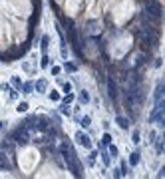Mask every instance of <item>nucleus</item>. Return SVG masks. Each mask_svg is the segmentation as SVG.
<instances>
[{"label":"nucleus","instance_id":"nucleus-1","mask_svg":"<svg viewBox=\"0 0 165 179\" xmlns=\"http://www.w3.org/2000/svg\"><path fill=\"white\" fill-rule=\"evenodd\" d=\"M10 139H14L18 145H26V143L30 141V131H28L24 125H20L18 129H14V131L10 134Z\"/></svg>","mask_w":165,"mask_h":179},{"label":"nucleus","instance_id":"nucleus-2","mask_svg":"<svg viewBox=\"0 0 165 179\" xmlns=\"http://www.w3.org/2000/svg\"><path fill=\"white\" fill-rule=\"evenodd\" d=\"M145 14L153 20H161V4L157 0H147V8H145Z\"/></svg>","mask_w":165,"mask_h":179},{"label":"nucleus","instance_id":"nucleus-3","mask_svg":"<svg viewBox=\"0 0 165 179\" xmlns=\"http://www.w3.org/2000/svg\"><path fill=\"white\" fill-rule=\"evenodd\" d=\"M108 96H110L111 101H115L120 98V90H117V84L113 78H108Z\"/></svg>","mask_w":165,"mask_h":179},{"label":"nucleus","instance_id":"nucleus-4","mask_svg":"<svg viewBox=\"0 0 165 179\" xmlns=\"http://www.w3.org/2000/svg\"><path fill=\"white\" fill-rule=\"evenodd\" d=\"M76 141L80 143V145H84L86 149H92V141H89V137L84 134V131H78L76 134Z\"/></svg>","mask_w":165,"mask_h":179},{"label":"nucleus","instance_id":"nucleus-5","mask_svg":"<svg viewBox=\"0 0 165 179\" xmlns=\"http://www.w3.org/2000/svg\"><path fill=\"white\" fill-rule=\"evenodd\" d=\"M115 123H117V125H120L121 129H129V117H125V115H117V117H115Z\"/></svg>","mask_w":165,"mask_h":179},{"label":"nucleus","instance_id":"nucleus-6","mask_svg":"<svg viewBox=\"0 0 165 179\" xmlns=\"http://www.w3.org/2000/svg\"><path fill=\"white\" fill-rule=\"evenodd\" d=\"M34 88H36L38 94H44L46 90H48V82H46V80H38V82L34 84Z\"/></svg>","mask_w":165,"mask_h":179},{"label":"nucleus","instance_id":"nucleus-7","mask_svg":"<svg viewBox=\"0 0 165 179\" xmlns=\"http://www.w3.org/2000/svg\"><path fill=\"white\" fill-rule=\"evenodd\" d=\"M161 92H163V82H157V86H155V106L161 103Z\"/></svg>","mask_w":165,"mask_h":179},{"label":"nucleus","instance_id":"nucleus-8","mask_svg":"<svg viewBox=\"0 0 165 179\" xmlns=\"http://www.w3.org/2000/svg\"><path fill=\"white\" fill-rule=\"evenodd\" d=\"M10 169V163H8V157H6V153H0V169Z\"/></svg>","mask_w":165,"mask_h":179},{"label":"nucleus","instance_id":"nucleus-9","mask_svg":"<svg viewBox=\"0 0 165 179\" xmlns=\"http://www.w3.org/2000/svg\"><path fill=\"white\" fill-rule=\"evenodd\" d=\"M78 100L82 101V103H88V101H89V94L86 92V90H82V92H80V96H78Z\"/></svg>","mask_w":165,"mask_h":179},{"label":"nucleus","instance_id":"nucleus-10","mask_svg":"<svg viewBox=\"0 0 165 179\" xmlns=\"http://www.w3.org/2000/svg\"><path fill=\"white\" fill-rule=\"evenodd\" d=\"M137 163H139V153H137V151H133L131 155H129V165H137Z\"/></svg>","mask_w":165,"mask_h":179},{"label":"nucleus","instance_id":"nucleus-11","mask_svg":"<svg viewBox=\"0 0 165 179\" xmlns=\"http://www.w3.org/2000/svg\"><path fill=\"white\" fill-rule=\"evenodd\" d=\"M20 88L24 90V94H32V92H34V84H32V82H26V84H22Z\"/></svg>","mask_w":165,"mask_h":179},{"label":"nucleus","instance_id":"nucleus-12","mask_svg":"<svg viewBox=\"0 0 165 179\" xmlns=\"http://www.w3.org/2000/svg\"><path fill=\"white\" fill-rule=\"evenodd\" d=\"M80 125H82V127H89V125H92V117H89V115H84V117L80 120Z\"/></svg>","mask_w":165,"mask_h":179},{"label":"nucleus","instance_id":"nucleus-13","mask_svg":"<svg viewBox=\"0 0 165 179\" xmlns=\"http://www.w3.org/2000/svg\"><path fill=\"white\" fill-rule=\"evenodd\" d=\"M60 112L64 113V115H68V117L72 115V110H70V106H68V103H62V106H60Z\"/></svg>","mask_w":165,"mask_h":179},{"label":"nucleus","instance_id":"nucleus-14","mask_svg":"<svg viewBox=\"0 0 165 179\" xmlns=\"http://www.w3.org/2000/svg\"><path fill=\"white\" fill-rule=\"evenodd\" d=\"M16 110H18V113H24V112H28V103H26V101H20Z\"/></svg>","mask_w":165,"mask_h":179},{"label":"nucleus","instance_id":"nucleus-15","mask_svg":"<svg viewBox=\"0 0 165 179\" xmlns=\"http://www.w3.org/2000/svg\"><path fill=\"white\" fill-rule=\"evenodd\" d=\"M108 143H111V135L110 134H103V137H101V147L108 145Z\"/></svg>","mask_w":165,"mask_h":179},{"label":"nucleus","instance_id":"nucleus-16","mask_svg":"<svg viewBox=\"0 0 165 179\" xmlns=\"http://www.w3.org/2000/svg\"><path fill=\"white\" fill-rule=\"evenodd\" d=\"M64 70H66V72H76V64H72V62H66V64H64Z\"/></svg>","mask_w":165,"mask_h":179},{"label":"nucleus","instance_id":"nucleus-17","mask_svg":"<svg viewBox=\"0 0 165 179\" xmlns=\"http://www.w3.org/2000/svg\"><path fill=\"white\" fill-rule=\"evenodd\" d=\"M48 46H50V38H48V36H42V50H48Z\"/></svg>","mask_w":165,"mask_h":179},{"label":"nucleus","instance_id":"nucleus-18","mask_svg":"<svg viewBox=\"0 0 165 179\" xmlns=\"http://www.w3.org/2000/svg\"><path fill=\"white\" fill-rule=\"evenodd\" d=\"M89 34H98V22H89Z\"/></svg>","mask_w":165,"mask_h":179},{"label":"nucleus","instance_id":"nucleus-19","mask_svg":"<svg viewBox=\"0 0 165 179\" xmlns=\"http://www.w3.org/2000/svg\"><path fill=\"white\" fill-rule=\"evenodd\" d=\"M12 86H14V88H20V86H22V80L18 78V76H14V78H12Z\"/></svg>","mask_w":165,"mask_h":179},{"label":"nucleus","instance_id":"nucleus-20","mask_svg":"<svg viewBox=\"0 0 165 179\" xmlns=\"http://www.w3.org/2000/svg\"><path fill=\"white\" fill-rule=\"evenodd\" d=\"M40 66H42V68H50V58H48V56H42V62H40Z\"/></svg>","mask_w":165,"mask_h":179},{"label":"nucleus","instance_id":"nucleus-21","mask_svg":"<svg viewBox=\"0 0 165 179\" xmlns=\"http://www.w3.org/2000/svg\"><path fill=\"white\" fill-rule=\"evenodd\" d=\"M108 147H110V155L117 157V147H115V145H111V143H108Z\"/></svg>","mask_w":165,"mask_h":179},{"label":"nucleus","instance_id":"nucleus-22","mask_svg":"<svg viewBox=\"0 0 165 179\" xmlns=\"http://www.w3.org/2000/svg\"><path fill=\"white\" fill-rule=\"evenodd\" d=\"M101 159H103L106 165H110V163H111V155H108V153H101Z\"/></svg>","mask_w":165,"mask_h":179},{"label":"nucleus","instance_id":"nucleus-23","mask_svg":"<svg viewBox=\"0 0 165 179\" xmlns=\"http://www.w3.org/2000/svg\"><path fill=\"white\" fill-rule=\"evenodd\" d=\"M72 101H74V94H70V92H68L66 98H64V103H72Z\"/></svg>","mask_w":165,"mask_h":179},{"label":"nucleus","instance_id":"nucleus-24","mask_svg":"<svg viewBox=\"0 0 165 179\" xmlns=\"http://www.w3.org/2000/svg\"><path fill=\"white\" fill-rule=\"evenodd\" d=\"M62 88H64V92H72V84H70V82H66V84H62Z\"/></svg>","mask_w":165,"mask_h":179},{"label":"nucleus","instance_id":"nucleus-25","mask_svg":"<svg viewBox=\"0 0 165 179\" xmlns=\"http://www.w3.org/2000/svg\"><path fill=\"white\" fill-rule=\"evenodd\" d=\"M133 143H139L141 139H139V131H133V139H131Z\"/></svg>","mask_w":165,"mask_h":179},{"label":"nucleus","instance_id":"nucleus-26","mask_svg":"<svg viewBox=\"0 0 165 179\" xmlns=\"http://www.w3.org/2000/svg\"><path fill=\"white\" fill-rule=\"evenodd\" d=\"M96 155H98V153H96V151H94V153H92V155H89V165H94V163H96Z\"/></svg>","mask_w":165,"mask_h":179},{"label":"nucleus","instance_id":"nucleus-27","mask_svg":"<svg viewBox=\"0 0 165 179\" xmlns=\"http://www.w3.org/2000/svg\"><path fill=\"white\" fill-rule=\"evenodd\" d=\"M50 100H54V101H58L60 100V96L56 94V92H50Z\"/></svg>","mask_w":165,"mask_h":179},{"label":"nucleus","instance_id":"nucleus-28","mask_svg":"<svg viewBox=\"0 0 165 179\" xmlns=\"http://www.w3.org/2000/svg\"><path fill=\"white\" fill-rule=\"evenodd\" d=\"M60 72H62V68H58V66H52V74H54V76H58Z\"/></svg>","mask_w":165,"mask_h":179},{"label":"nucleus","instance_id":"nucleus-29","mask_svg":"<svg viewBox=\"0 0 165 179\" xmlns=\"http://www.w3.org/2000/svg\"><path fill=\"white\" fill-rule=\"evenodd\" d=\"M157 151H159V153L163 151V143H161V141H157Z\"/></svg>","mask_w":165,"mask_h":179},{"label":"nucleus","instance_id":"nucleus-30","mask_svg":"<svg viewBox=\"0 0 165 179\" xmlns=\"http://www.w3.org/2000/svg\"><path fill=\"white\" fill-rule=\"evenodd\" d=\"M10 88V86H8V84H2V86H0V92H6V90Z\"/></svg>","mask_w":165,"mask_h":179},{"label":"nucleus","instance_id":"nucleus-31","mask_svg":"<svg viewBox=\"0 0 165 179\" xmlns=\"http://www.w3.org/2000/svg\"><path fill=\"white\" fill-rule=\"evenodd\" d=\"M6 127V122H0V129H4Z\"/></svg>","mask_w":165,"mask_h":179}]
</instances>
